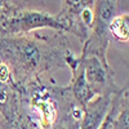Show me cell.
<instances>
[{"mask_svg": "<svg viewBox=\"0 0 129 129\" xmlns=\"http://www.w3.org/2000/svg\"><path fill=\"white\" fill-rule=\"evenodd\" d=\"M66 67L70 69L71 71V79L70 83L66 85V88L70 92V94L74 97V100L84 107L95 95L93 94L87 80H85L79 56H76L72 50L66 57Z\"/></svg>", "mask_w": 129, "mask_h": 129, "instance_id": "8992f818", "label": "cell"}, {"mask_svg": "<svg viewBox=\"0 0 129 129\" xmlns=\"http://www.w3.org/2000/svg\"><path fill=\"white\" fill-rule=\"evenodd\" d=\"M0 36H4V34H3V30H2V26H0Z\"/></svg>", "mask_w": 129, "mask_h": 129, "instance_id": "8fae6325", "label": "cell"}, {"mask_svg": "<svg viewBox=\"0 0 129 129\" xmlns=\"http://www.w3.org/2000/svg\"><path fill=\"white\" fill-rule=\"evenodd\" d=\"M50 31L0 36V58L9 66L18 87L35 79L53 78L56 71L66 67L70 39L63 31Z\"/></svg>", "mask_w": 129, "mask_h": 129, "instance_id": "6da1fadb", "label": "cell"}, {"mask_svg": "<svg viewBox=\"0 0 129 129\" xmlns=\"http://www.w3.org/2000/svg\"><path fill=\"white\" fill-rule=\"evenodd\" d=\"M119 0H95L94 17L90 34L81 44V52L94 54L102 59H107V49L110 44L109 23L116 14Z\"/></svg>", "mask_w": 129, "mask_h": 129, "instance_id": "3957f363", "label": "cell"}, {"mask_svg": "<svg viewBox=\"0 0 129 129\" xmlns=\"http://www.w3.org/2000/svg\"><path fill=\"white\" fill-rule=\"evenodd\" d=\"M0 26L4 36H17L38 30L63 31L64 26L57 16L39 7H17L0 12Z\"/></svg>", "mask_w": 129, "mask_h": 129, "instance_id": "7a4b0ae2", "label": "cell"}, {"mask_svg": "<svg viewBox=\"0 0 129 129\" xmlns=\"http://www.w3.org/2000/svg\"><path fill=\"white\" fill-rule=\"evenodd\" d=\"M114 95L115 94L97 95L85 105L79 129H98L111 109Z\"/></svg>", "mask_w": 129, "mask_h": 129, "instance_id": "52a82bcc", "label": "cell"}, {"mask_svg": "<svg viewBox=\"0 0 129 129\" xmlns=\"http://www.w3.org/2000/svg\"><path fill=\"white\" fill-rule=\"evenodd\" d=\"M95 0H61L57 18L64 26V32L76 38L80 44L88 39L94 17Z\"/></svg>", "mask_w": 129, "mask_h": 129, "instance_id": "277c9868", "label": "cell"}, {"mask_svg": "<svg viewBox=\"0 0 129 129\" xmlns=\"http://www.w3.org/2000/svg\"><path fill=\"white\" fill-rule=\"evenodd\" d=\"M38 7L36 0H0V12L17 7Z\"/></svg>", "mask_w": 129, "mask_h": 129, "instance_id": "30bf717a", "label": "cell"}, {"mask_svg": "<svg viewBox=\"0 0 129 129\" xmlns=\"http://www.w3.org/2000/svg\"><path fill=\"white\" fill-rule=\"evenodd\" d=\"M109 35L110 39H114L117 43L129 41V13L123 12L119 14H115L110 23H109Z\"/></svg>", "mask_w": 129, "mask_h": 129, "instance_id": "ba28073f", "label": "cell"}, {"mask_svg": "<svg viewBox=\"0 0 129 129\" xmlns=\"http://www.w3.org/2000/svg\"><path fill=\"white\" fill-rule=\"evenodd\" d=\"M79 58L85 80L95 97L103 94H116L121 90V88L116 84L115 71L107 59L83 52L79 54Z\"/></svg>", "mask_w": 129, "mask_h": 129, "instance_id": "5b68a950", "label": "cell"}, {"mask_svg": "<svg viewBox=\"0 0 129 129\" xmlns=\"http://www.w3.org/2000/svg\"><path fill=\"white\" fill-rule=\"evenodd\" d=\"M126 93H128V87H123V89L119 93H116L114 95V101H112V105H111V109H110L109 114H107V116H106V119L103 120V123L101 124V126L98 129H114V120H115L117 112H119L120 105H121L123 98H124V95Z\"/></svg>", "mask_w": 129, "mask_h": 129, "instance_id": "9c48e42d", "label": "cell"}]
</instances>
